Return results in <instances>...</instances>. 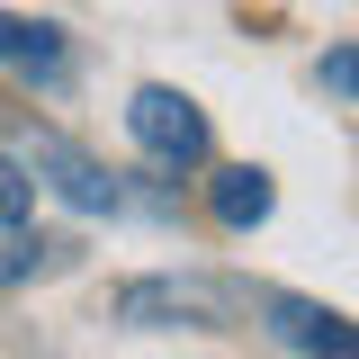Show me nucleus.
<instances>
[{
  "label": "nucleus",
  "mask_w": 359,
  "mask_h": 359,
  "mask_svg": "<svg viewBox=\"0 0 359 359\" xmlns=\"http://www.w3.org/2000/svg\"><path fill=\"white\" fill-rule=\"evenodd\" d=\"M233 314H252V287L207 269H153L117 287V323L135 332H233Z\"/></svg>",
  "instance_id": "f257e3e1"
},
{
  "label": "nucleus",
  "mask_w": 359,
  "mask_h": 359,
  "mask_svg": "<svg viewBox=\"0 0 359 359\" xmlns=\"http://www.w3.org/2000/svg\"><path fill=\"white\" fill-rule=\"evenodd\" d=\"M126 135L144 144L153 171H198L207 162V108L189 90H171V81H144L126 99Z\"/></svg>",
  "instance_id": "f03ea898"
},
{
  "label": "nucleus",
  "mask_w": 359,
  "mask_h": 359,
  "mask_svg": "<svg viewBox=\"0 0 359 359\" xmlns=\"http://www.w3.org/2000/svg\"><path fill=\"white\" fill-rule=\"evenodd\" d=\"M252 314H261V332L278 351L297 359H359V323L341 306H323V297H297V287H252Z\"/></svg>",
  "instance_id": "7ed1b4c3"
},
{
  "label": "nucleus",
  "mask_w": 359,
  "mask_h": 359,
  "mask_svg": "<svg viewBox=\"0 0 359 359\" xmlns=\"http://www.w3.org/2000/svg\"><path fill=\"white\" fill-rule=\"evenodd\" d=\"M27 180H54V189L81 207V216H117V207H126V180H117V171H99L81 144H72V135H36Z\"/></svg>",
  "instance_id": "20e7f679"
},
{
  "label": "nucleus",
  "mask_w": 359,
  "mask_h": 359,
  "mask_svg": "<svg viewBox=\"0 0 359 359\" xmlns=\"http://www.w3.org/2000/svg\"><path fill=\"white\" fill-rule=\"evenodd\" d=\"M0 72L27 90H63L72 81V36L54 27V18H18V9H0Z\"/></svg>",
  "instance_id": "39448f33"
},
{
  "label": "nucleus",
  "mask_w": 359,
  "mask_h": 359,
  "mask_svg": "<svg viewBox=\"0 0 359 359\" xmlns=\"http://www.w3.org/2000/svg\"><path fill=\"white\" fill-rule=\"evenodd\" d=\"M269 207H278V189H269L261 162H224V171L207 180V216H216L224 233H252V224H269Z\"/></svg>",
  "instance_id": "423d86ee"
},
{
  "label": "nucleus",
  "mask_w": 359,
  "mask_h": 359,
  "mask_svg": "<svg viewBox=\"0 0 359 359\" xmlns=\"http://www.w3.org/2000/svg\"><path fill=\"white\" fill-rule=\"evenodd\" d=\"M81 243H54V233H27V224H0V287H27L36 269H63Z\"/></svg>",
  "instance_id": "0eeeda50"
},
{
  "label": "nucleus",
  "mask_w": 359,
  "mask_h": 359,
  "mask_svg": "<svg viewBox=\"0 0 359 359\" xmlns=\"http://www.w3.org/2000/svg\"><path fill=\"white\" fill-rule=\"evenodd\" d=\"M27 207H36V180H27V162L0 153V224H27Z\"/></svg>",
  "instance_id": "6e6552de"
},
{
  "label": "nucleus",
  "mask_w": 359,
  "mask_h": 359,
  "mask_svg": "<svg viewBox=\"0 0 359 359\" xmlns=\"http://www.w3.org/2000/svg\"><path fill=\"white\" fill-rule=\"evenodd\" d=\"M314 81L323 90H359V45H332V54L314 63Z\"/></svg>",
  "instance_id": "1a4fd4ad"
}]
</instances>
